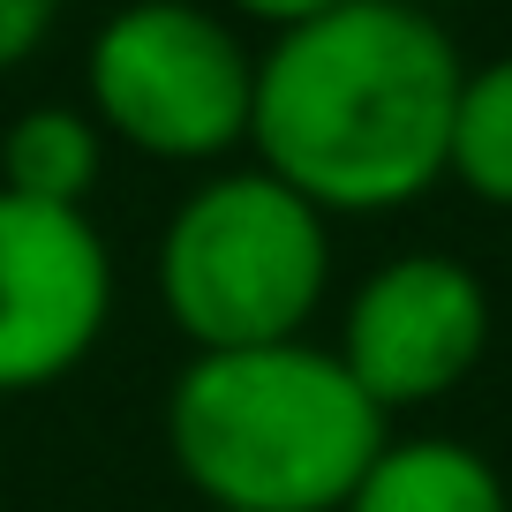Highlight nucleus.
<instances>
[{"label":"nucleus","instance_id":"nucleus-1","mask_svg":"<svg viewBox=\"0 0 512 512\" xmlns=\"http://www.w3.org/2000/svg\"><path fill=\"white\" fill-rule=\"evenodd\" d=\"M460 76V46L422 0H339L256 61L249 144L324 219L400 211L445 181Z\"/></svg>","mask_w":512,"mask_h":512},{"label":"nucleus","instance_id":"nucleus-2","mask_svg":"<svg viewBox=\"0 0 512 512\" xmlns=\"http://www.w3.org/2000/svg\"><path fill=\"white\" fill-rule=\"evenodd\" d=\"M166 445L219 512H339L384 452V407L332 347H196L166 392Z\"/></svg>","mask_w":512,"mask_h":512},{"label":"nucleus","instance_id":"nucleus-3","mask_svg":"<svg viewBox=\"0 0 512 512\" xmlns=\"http://www.w3.org/2000/svg\"><path fill=\"white\" fill-rule=\"evenodd\" d=\"M332 287V226L279 174H219L166 219L159 294L196 347L302 339Z\"/></svg>","mask_w":512,"mask_h":512},{"label":"nucleus","instance_id":"nucleus-4","mask_svg":"<svg viewBox=\"0 0 512 512\" xmlns=\"http://www.w3.org/2000/svg\"><path fill=\"white\" fill-rule=\"evenodd\" d=\"M91 121L151 159H219L249 144V83L234 23L196 0H128L91 38Z\"/></svg>","mask_w":512,"mask_h":512},{"label":"nucleus","instance_id":"nucleus-5","mask_svg":"<svg viewBox=\"0 0 512 512\" xmlns=\"http://www.w3.org/2000/svg\"><path fill=\"white\" fill-rule=\"evenodd\" d=\"M482 347H490V287L460 256L415 249L377 264L354 287L332 354L384 415H400V407H430L460 392Z\"/></svg>","mask_w":512,"mask_h":512},{"label":"nucleus","instance_id":"nucleus-6","mask_svg":"<svg viewBox=\"0 0 512 512\" xmlns=\"http://www.w3.org/2000/svg\"><path fill=\"white\" fill-rule=\"evenodd\" d=\"M113 309V256L83 204L0 189V392H38L98 347Z\"/></svg>","mask_w":512,"mask_h":512},{"label":"nucleus","instance_id":"nucleus-7","mask_svg":"<svg viewBox=\"0 0 512 512\" xmlns=\"http://www.w3.org/2000/svg\"><path fill=\"white\" fill-rule=\"evenodd\" d=\"M339 512H512L505 475L460 437H384Z\"/></svg>","mask_w":512,"mask_h":512},{"label":"nucleus","instance_id":"nucleus-8","mask_svg":"<svg viewBox=\"0 0 512 512\" xmlns=\"http://www.w3.org/2000/svg\"><path fill=\"white\" fill-rule=\"evenodd\" d=\"M98 159H106V136L91 113L31 106L16 113L8 144H0V189L31 196V204H83L98 189Z\"/></svg>","mask_w":512,"mask_h":512},{"label":"nucleus","instance_id":"nucleus-9","mask_svg":"<svg viewBox=\"0 0 512 512\" xmlns=\"http://www.w3.org/2000/svg\"><path fill=\"white\" fill-rule=\"evenodd\" d=\"M445 174L475 204L512 211V53L467 68L452 98V136H445Z\"/></svg>","mask_w":512,"mask_h":512},{"label":"nucleus","instance_id":"nucleus-10","mask_svg":"<svg viewBox=\"0 0 512 512\" xmlns=\"http://www.w3.org/2000/svg\"><path fill=\"white\" fill-rule=\"evenodd\" d=\"M53 16H61V0H0V76L16 61H31L38 38L53 31Z\"/></svg>","mask_w":512,"mask_h":512},{"label":"nucleus","instance_id":"nucleus-11","mask_svg":"<svg viewBox=\"0 0 512 512\" xmlns=\"http://www.w3.org/2000/svg\"><path fill=\"white\" fill-rule=\"evenodd\" d=\"M226 8H241V16H256V23H272V31H287V23L324 16V8H339V0H226Z\"/></svg>","mask_w":512,"mask_h":512},{"label":"nucleus","instance_id":"nucleus-12","mask_svg":"<svg viewBox=\"0 0 512 512\" xmlns=\"http://www.w3.org/2000/svg\"><path fill=\"white\" fill-rule=\"evenodd\" d=\"M422 8H445V0H422Z\"/></svg>","mask_w":512,"mask_h":512}]
</instances>
